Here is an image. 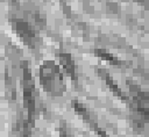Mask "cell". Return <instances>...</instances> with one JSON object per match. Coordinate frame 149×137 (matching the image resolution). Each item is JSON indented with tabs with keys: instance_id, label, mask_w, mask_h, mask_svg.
Wrapping results in <instances>:
<instances>
[{
	"instance_id": "7a4b0ae2",
	"label": "cell",
	"mask_w": 149,
	"mask_h": 137,
	"mask_svg": "<svg viewBox=\"0 0 149 137\" xmlns=\"http://www.w3.org/2000/svg\"><path fill=\"white\" fill-rule=\"evenodd\" d=\"M23 98H24V104H26L28 115L31 120L35 110V89H34L33 80L30 78V72L28 67H26L23 71Z\"/></svg>"
},
{
	"instance_id": "277c9868",
	"label": "cell",
	"mask_w": 149,
	"mask_h": 137,
	"mask_svg": "<svg viewBox=\"0 0 149 137\" xmlns=\"http://www.w3.org/2000/svg\"><path fill=\"white\" fill-rule=\"evenodd\" d=\"M59 59H61V63H62L65 72L72 79H76V66H74V63H73V59L71 58V56L68 53H61Z\"/></svg>"
},
{
	"instance_id": "3957f363",
	"label": "cell",
	"mask_w": 149,
	"mask_h": 137,
	"mask_svg": "<svg viewBox=\"0 0 149 137\" xmlns=\"http://www.w3.org/2000/svg\"><path fill=\"white\" fill-rule=\"evenodd\" d=\"M13 26H14L16 34L22 38V41L26 44L31 45L35 42V38H36L35 30L27 21H24L22 19H16L13 21Z\"/></svg>"
},
{
	"instance_id": "8992f818",
	"label": "cell",
	"mask_w": 149,
	"mask_h": 137,
	"mask_svg": "<svg viewBox=\"0 0 149 137\" xmlns=\"http://www.w3.org/2000/svg\"><path fill=\"white\" fill-rule=\"evenodd\" d=\"M61 137H70V135L65 129H62L61 130Z\"/></svg>"
},
{
	"instance_id": "5b68a950",
	"label": "cell",
	"mask_w": 149,
	"mask_h": 137,
	"mask_svg": "<svg viewBox=\"0 0 149 137\" xmlns=\"http://www.w3.org/2000/svg\"><path fill=\"white\" fill-rule=\"evenodd\" d=\"M97 55H98V56H100L101 58H105V59H106V60H108V62L118 63V60H116L112 55H109V53H107V52H105V51H100V50H98V51H97Z\"/></svg>"
},
{
	"instance_id": "6da1fadb",
	"label": "cell",
	"mask_w": 149,
	"mask_h": 137,
	"mask_svg": "<svg viewBox=\"0 0 149 137\" xmlns=\"http://www.w3.org/2000/svg\"><path fill=\"white\" fill-rule=\"evenodd\" d=\"M40 81L43 89L52 95H61L65 91V82L61 68L52 60H47L41 65Z\"/></svg>"
}]
</instances>
